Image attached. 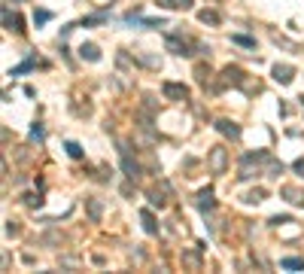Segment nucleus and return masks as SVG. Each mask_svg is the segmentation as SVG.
Returning <instances> with one entry per match:
<instances>
[{"mask_svg":"<svg viewBox=\"0 0 304 274\" xmlns=\"http://www.w3.org/2000/svg\"><path fill=\"white\" fill-rule=\"evenodd\" d=\"M122 171H125L128 180H137V177H140V165L128 156V149H122Z\"/></svg>","mask_w":304,"mask_h":274,"instance_id":"20e7f679","label":"nucleus"},{"mask_svg":"<svg viewBox=\"0 0 304 274\" xmlns=\"http://www.w3.org/2000/svg\"><path fill=\"white\" fill-rule=\"evenodd\" d=\"M219 85H244V70H241V67H234V64H228V67L222 70Z\"/></svg>","mask_w":304,"mask_h":274,"instance_id":"f03ea898","label":"nucleus"},{"mask_svg":"<svg viewBox=\"0 0 304 274\" xmlns=\"http://www.w3.org/2000/svg\"><path fill=\"white\" fill-rule=\"evenodd\" d=\"M79 55H82L85 61H100V52H97L94 43H82V46H79Z\"/></svg>","mask_w":304,"mask_h":274,"instance_id":"9b49d317","label":"nucleus"},{"mask_svg":"<svg viewBox=\"0 0 304 274\" xmlns=\"http://www.w3.org/2000/svg\"><path fill=\"white\" fill-rule=\"evenodd\" d=\"M30 140H43V128H40V125L30 128Z\"/></svg>","mask_w":304,"mask_h":274,"instance_id":"bb28decb","label":"nucleus"},{"mask_svg":"<svg viewBox=\"0 0 304 274\" xmlns=\"http://www.w3.org/2000/svg\"><path fill=\"white\" fill-rule=\"evenodd\" d=\"M167 49L177 52V55H192L189 52V40H180V37H167Z\"/></svg>","mask_w":304,"mask_h":274,"instance_id":"9d476101","label":"nucleus"},{"mask_svg":"<svg viewBox=\"0 0 304 274\" xmlns=\"http://www.w3.org/2000/svg\"><path fill=\"white\" fill-rule=\"evenodd\" d=\"M292 76H295V67H292V64H277V67H274V79H277V82L289 85Z\"/></svg>","mask_w":304,"mask_h":274,"instance_id":"39448f33","label":"nucleus"},{"mask_svg":"<svg viewBox=\"0 0 304 274\" xmlns=\"http://www.w3.org/2000/svg\"><path fill=\"white\" fill-rule=\"evenodd\" d=\"M280 195H283L289 204H298V201H301V192H298L295 186H283V189H280Z\"/></svg>","mask_w":304,"mask_h":274,"instance_id":"ddd939ff","label":"nucleus"},{"mask_svg":"<svg viewBox=\"0 0 304 274\" xmlns=\"http://www.w3.org/2000/svg\"><path fill=\"white\" fill-rule=\"evenodd\" d=\"M9 3H12V0H9Z\"/></svg>","mask_w":304,"mask_h":274,"instance_id":"7c9ffc66","label":"nucleus"},{"mask_svg":"<svg viewBox=\"0 0 304 274\" xmlns=\"http://www.w3.org/2000/svg\"><path fill=\"white\" fill-rule=\"evenodd\" d=\"M295 171H298V174L304 177V159H298V162H295Z\"/></svg>","mask_w":304,"mask_h":274,"instance_id":"c85d7f7f","label":"nucleus"},{"mask_svg":"<svg viewBox=\"0 0 304 274\" xmlns=\"http://www.w3.org/2000/svg\"><path fill=\"white\" fill-rule=\"evenodd\" d=\"M140 220H143V229H146L149 235H155V232H158V226H155V217H152L149 210H143V214H140Z\"/></svg>","mask_w":304,"mask_h":274,"instance_id":"4468645a","label":"nucleus"},{"mask_svg":"<svg viewBox=\"0 0 304 274\" xmlns=\"http://www.w3.org/2000/svg\"><path fill=\"white\" fill-rule=\"evenodd\" d=\"M146 198H149V204H152V207H164V195H161L158 189H155V192H149Z\"/></svg>","mask_w":304,"mask_h":274,"instance_id":"4be33fe9","label":"nucleus"},{"mask_svg":"<svg viewBox=\"0 0 304 274\" xmlns=\"http://www.w3.org/2000/svg\"><path fill=\"white\" fill-rule=\"evenodd\" d=\"M216 131H219V134H225V137H231V140H238V137H241V128H238L231 119H219V122H216Z\"/></svg>","mask_w":304,"mask_h":274,"instance_id":"423d86ee","label":"nucleus"},{"mask_svg":"<svg viewBox=\"0 0 304 274\" xmlns=\"http://www.w3.org/2000/svg\"><path fill=\"white\" fill-rule=\"evenodd\" d=\"M24 204H27V207H40V204H43V198H40V195H33V192H27V195H24Z\"/></svg>","mask_w":304,"mask_h":274,"instance_id":"393cba45","label":"nucleus"},{"mask_svg":"<svg viewBox=\"0 0 304 274\" xmlns=\"http://www.w3.org/2000/svg\"><path fill=\"white\" fill-rule=\"evenodd\" d=\"M3 27H6V31H15V34H21V31H24V27H21V18H18V15H12L9 9H3Z\"/></svg>","mask_w":304,"mask_h":274,"instance_id":"1a4fd4ad","label":"nucleus"},{"mask_svg":"<svg viewBox=\"0 0 304 274\" xmlns=\"http://www.w3.org/2000/svg\"><path fill=\"white\" fill-rule=\"evenodd\" d=\"M195 76H198V82H204V85H207V79H210V67L198 64V67H195Z\"/></svg>","mask_w":304,"mask_h":274,"instance_id":"aec40b11","label":"nucleus"},{"mask_svg":"<svg viewBox=\"0 0 304 274\" xmlns=\"http://www.w3.org/2000/svg\"><path fill=\"white\" fill-rule=\"evenodd\" d=\"M33 64H37V58H33V55H30V58H27V61H21V64H18V67H12V70H9V76H18V73H24V70H30V67H33Z\"/></svg>","mask_w":304,"mask_h":274,"instance_id":"2eb2a0df","label":"nucleus"},{"mask_svg":"<svg viewBox=\"0 0 304 274\" xmlns=\"http://www.w3.org/2000/svg\"><path fill=\"white\" fill-rule=\"evenodd\" d=\"M183 262H186L189 268H195V271L201 268V259H198V253H183Z\"/></svg>","mask_w":304,"mask_h":274,"instance_id":"a211bd4d","label":"nucleus"},{"mask_svg":"<svg viewBox=\"0 0 304 274\" xmlns=\"http://www.w3.org/2000/svg\"><path fill=\"white\" fill-rule=\"evenodd\" d=\"M177 6H183V9H189V6H192V0H177Z\"/></svg>","mask_w":304,"mask_h":274,"instance_id":"c756f323","label":"nucleus"},{"mask_svg":"<svg viewBox=\"0 0 304 274\" xmlns=\"http://www.w3.org/2000/svg\"><path fill=\"white\" fill-rule=\"evenodd\" d=\"M158 6H164V9H171V6H177V0H158Z\"/></svg>","mask_w":304,"mask_h":274,"instance_id":"cd10ccee","label":"nucleus"},{"mask_svg":"<svg viewBox=\"0 0 304 274\" xmlns=\"http://www.w3.org/2000/svg\"><path fill=\"white\" fill-rule=\"evenodd\" d=\"M283 268H289V271H298V268H304V259H295V256H286L283 262H280Z\"/></svg>","mask_w":304,"mask_h":274,"instance_id":"f3484780","label":"nucleus"},{"mask_svg":"<svg viewBox=\"0 0 304 274\" xmlns=\"http://www.w3.org/2000/svg\"><path fill=\"white\" fill-rule=\"evenodd\" d=\"M85 207H88L91 223H100V217H104V204H100V198H85Z\"/></svg>","mask_w":304,"mask_h":274,"instance_id":"6e6552de","label":"nucleus"},{"mask_svg":"<svg viewBox=\"0 0 304 274\" xmlns=\"http://www.w3.org/2000/svg\"><path fill=\"white\" fill-rule=\"evenodd\" d=\"M225 165H228V149L213 146V149H210V171H213V174H225Z\"/></svg>","mask_w":304,"mask_h":274,"instance_id":"f257e3e1","label":"nucleus"},{"mask_svg":"<svg viewBox=\"0 0 304 274\" xmlns=\"http://www.w3.org/2000/svg\"><path fill=\"white\" fill-rule=\"evenodd\" d=\"M213 207H216L213 189H201V192H198V210H204V214H207V210H213Z\"/></svg>","mask_w":304,"mask_h":274,"instance_id":"0eeeda50","label":"nucleus"},{"mask_svg":"<svg viewBox=\"0 0 304 274\" xmlns=\"http://www.w3.org/2000/svg\"><path fill=\"white\" fill-rule=\"evenodd\" d=\"M49 18H52V12H46V9H37V12H33V21H37V24H46Z\"/></svg>","mask_w":304,"mask_h":274,"instance_id":"b1692460","label":"nucleus"},{"mask_svg":"<svg viewBox=\"0 0 304 274\" xmlns=\"http://www.w3.org/2000/svg\"><path fill=\"white\" fill-rule=\"evenodd\" d=\"M100 21H107V12H94V15L82 18V24H85V27H88V24H100Z\"/></svg>","mask_w":304,"mask_h":274,"instance_id":"6ab92c4d","label":"nucleus"},{"mask_svg":"<svg viewBox=\"0 0 304 274\" xmlns=\"http://www.w3.org/2000/svg\"><path fill=\"white\" fill-rule=\"evenodd\" d=\"M161 92H164V98H167V101H186V98H189V88H186V85H180V82H164V85H161Z\"/></svg>","mask_w":304,"mask_h":274,"instance_id":"7ed1b4c3","label":"nucleus"},{"mask_svg":"<svg viewBox=\"0 0 304 274\" xmlns=\"http://www.w3.org/2000/svg\"><path fill=\"white\" fill-rule=\"evenodd\" d=\"M280 174H283V165H280V162H271V159H268V177H280Z\"/></svg>","mask_w":304,"mask_h":274,"instance_id":"5701e85b","label":"nucleus"},{"mask_svg":"<svg viewBox=\"0 0 304 274\" xmlns=\"http://www.w3.org/2000/svg\"><path fill=\"white\" fill-rule=\"evenodd\" d=\"M198 21H201V24H219V12H216V9H201V12H198Z\"/></svg>","mask_w":304,"mask_h":274,"instance_id":"f8f14e48","label":"nucleus"},{"mask_svg":"<svg viewBox=\"0 0 304 274\" xmlns=\"http://www.w3.org/2000/svg\"><path fill=\"white\" fill-rule=\"evenodd\" d=\"M67 153H70V159H82V146L76 140H67Z\"/></svg>","mask_w":304,"mask_h":274,"instance_id":"412c9836","label":"nucleus"},{"mask_svg":"<svg viewBox=\"0 0 304 274\" xmlns=\"http://www.w3.org/2000/svg\"><path fill=\"white\" fill-rule=\"evenodd\" d=\"M234 43H241V46H250V49L256 46V40H253V37H241V34L234 37Z\"/></svg>","mask_w":304,"mask_h":274,"instance_id":"a878e982","label":"nucleus"},{"mask_svg":"<svg viewBox=\"0 0 304 274\" xmlns=\"http://www.w3.org/2000/svg\"><path fill=\"white\" fill-rule=\"evenodd\" d=\"M244 201H247V204H259V201H265V189H253V192H247Z\"/></svg>","mask_w":304,"mask_h":274,"instance_id":"dca6fc26","label":"nucleus"}]
</instances>
